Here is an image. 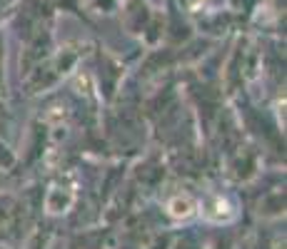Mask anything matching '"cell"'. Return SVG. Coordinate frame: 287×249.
<instances>
[{
    "label": "cell",
    "instance_id": "cell-1",
    "mask_svg": "<svg viewBox=\"0 0 287 249\" xmlns=\"http://www.w3.org/2000/svg\"><path fill=\"white\" fill-rule=\"evenodd\" d=\"M170 212H172L175 217H187V214L193 212V202H190V200H172V202H170Z\"/></svg>",
    "mask_w": 287,
    "mask_h": 249
}]
</instances>
